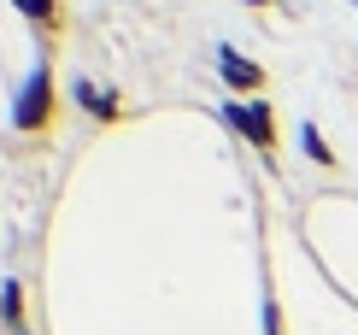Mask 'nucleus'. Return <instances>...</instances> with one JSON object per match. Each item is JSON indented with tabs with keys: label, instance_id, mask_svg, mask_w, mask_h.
<instances>
[{
	"label": "nucleus",
	"instance_id": "nucleus-5",
	"mask_svg": "<svg viewBox=\"0 0 358 335\" xmlns=\"http://www.w3.org/2000/svg\"><path fill=\"white\" fill-rule=\"evenodd\" d=\"M0 324H6L12 335H29L24 329V288H18V277L0 282Z\"/></svg>",
	"mask_w": 358,
	"mask_h": 335
},
{
	"label": "nucleus",
	"instance_id": "nucleus-1",
	"mask_svg": "<svg viewBox=\"0 0 358 335\" xmlns=\"http://www.w3.org/2000/svg\"><path fill=\"white\" fill-rule=\"evenodd\" d=\"M53 112H59V83H53V59L41 53L29 65V77L12 95V130L18 135H53Z\"/></svg>",
	"mask_w": 358,
	"mask_h": 335
},
{
	"label": "nucleus",
	"instance_id": "nucleus-6",
	"mask_svg": "<svg viewBox=\"0 0 358 335\" xmlns=\"http://www.w3.org/2000/svg\"><path fill=\"white\" fill-rule=\"evenodd\" d=\"M18 12H24L29 24H41L48 36H59V29H65V6H59V0H18Z\"/></svg>",
	"mask_w": 358,
	"mask_h": 335
},
{
	"label": "nucleus",
	"instance_id": "nucleus-2",
	"mask_svg": "<svg viewBox=\"0 0 358 335\" xmlns=\"http://www.w3.org/2000/svg\"><path fill=\"white\" fill-rule=\"evenodd\" d=\"M217 118H223V124H229L235 135H247L259 153H271V147H276V112H271L264 100H229Z\"/></svg>",
	"mask_w": 358,
	"mask_h": 335
},
{
	"label": "nucleus",
	"instance_id": "nucleus-3",
	"mask_svg": "<svg viewBox=\"0 0 358 335\" xmlns=\"http://www.w3.org/2000/svg\"><path fill=\"white\" fill-rule=\"evenodd\" d=\"M71 100H77V112L100 118V124H124V118H129V106L117 100L112 88H100L94 77H77V83H71Z\"/></svg>",
	"mask_w": 358,
	"mask_h": 335
},
{
	"label": "nucleus",
	"instance_id": "nucleus-9",
	"mask_svg": "<svg viewBox=\"0 0 358 335\" xmlns=\"http://www.w3.org/2000/svg\"><path fill=\"white\" fill-rule=\"evenodd\" d=\"M247 6H264V0H247Z\"/></svg>",
	"mask_w": 358,
	"mask_h": 335
},
{
	"label": "nucleus",
	"instance_id": "nucleus-8",
	"mask_svg": "<svg viewBox=\"0 0 358 335\" xmlns=\"http://www.w3.org/2000/svg\"><path fill=\"white\" fill-rule=\"evenodd\" d=\"M264 335H282V312L276 306H264Z\"/></svg>",
	"mask_w": 358,
	"mask_h": 335
},
{
	"label": "nucleus",
	"instance_id": "nucleus-4",
	"mask_svg": "<svg viewBox=\"0 0 358 335\" xmlns=\"http://www.w3.org/2000/svg\"><path fill=\"white\" fill-rule=\"evenodd\" d=\"M217 71H223V83L241 88V95L264 88V65H259V59H247V53H235V48H217Z\"/></svg>",
	"mask_w": 358,
	"mask_h": 335
},
{
	"label": "nucleus",
	"instance_id": "nucleus-7",
	"mask_svg": "<svg viewBox=\"0 0 358 335\" xmlns=\"http://www.w3.org/2000/svg\"><path fill=\"white\" fill-rule=\"evenodd\" d=\"M300 147H306V159H311V165H335V147L317 135V124H300Z\"/></svg>",
	"mask_w": 358,
	"mask_h": 335
}]
</instances>
